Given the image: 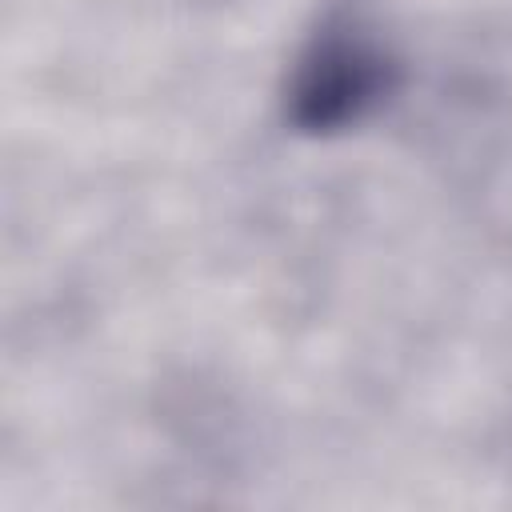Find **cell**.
Wrapping results in <instances>:
<instances>
[{"instance_id":"obj_1","label":"cell","mask_w":512,"mask_h":512,"mask_svg":"<svg viewBox=\"0 0 512 512\" xmlns=\"http://www.w3.org/2000/svg\"><path fill=\"white\" fill-rule=\"evenodd\" d=\"M396 88V60L360 8H332L296 56L288 120L308 136L360 124Z\"/></svg>"}]
</instances>
